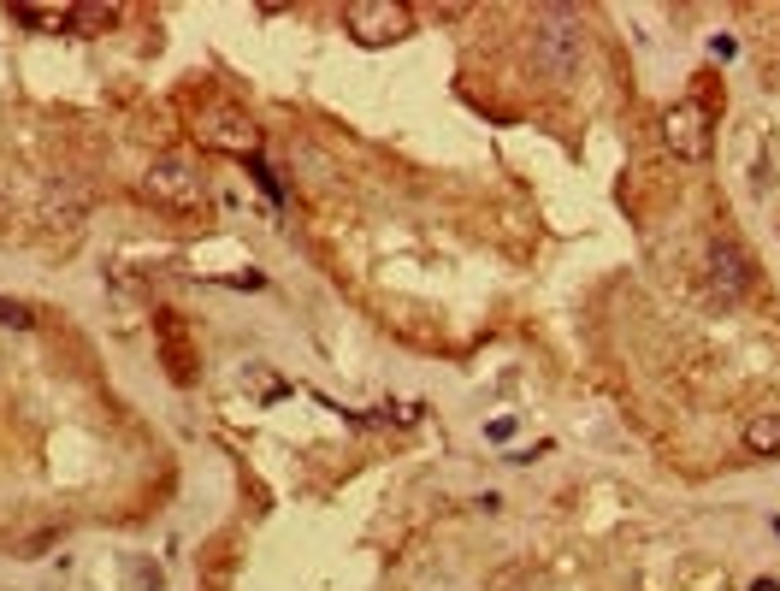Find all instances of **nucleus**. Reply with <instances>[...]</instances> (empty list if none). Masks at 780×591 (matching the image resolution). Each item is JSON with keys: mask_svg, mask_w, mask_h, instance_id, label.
<instances>
[{"mask_svg": "<svg viewBox=\"0 0 780 591\" xmlns=\"http://www.w3.org/2000/svg\"><path fill=\"white\" fill-rule=\"evenodd\" d=\"M585 60V18L574 6H538L532 12V66L550 83H568Z\"/></svg>", "mask_w": 780, "mask_h": 591, "instance_id": "obj_1", "label": "nucleus"}, {"mask_svg": "<svg viewBox=\"0 0 780 591\" xmlns=\"http://www.w3.org/2000/svg\"><path fill=\"white\" fill-rule=\"evenodd\" d=\"M662 142H668V154H674V160L704 166V160H710V148H715V113H710V101H698V95L674 101V107L662 113Z\"/></svg>", "mask_w": 780, "mask_h": 591, "instance_id": "obj_2", "label": "nucleus"}, {"mask_svg": "<svg viewBox=\"0 0 780 591\" xmlns=\"http://www.w3.org/2000/svg\"><path fill=\"white\" fill-rule=\"evenodd\" d=\"M142 190L160 201V207H195V201H201V172H195L190 154H160V160L142 172Z\"/></svg>", "mask_w": 780, "mask_h": 591, "instance_id": "obj_3", "label": "nucleus"}, {"mask_svg": "<svg viewBox=\"0 0 780 591\" xmlns=\"http://www.w3.org/2000/svg\"><path fill=\"white\" fill-rule=\"evenodd\" d=\"M343 24H349V36H355V42L379 48V42H396V36H408L414 12H408V6H396V0H349Z\"/></svg>", "mask_w": 780, "mask_h": 591, "instance_id": "obj_4", "label": "nucleus"}, {"mask_svg": "<svg viewBox=\"0 0 780 591\" xmlns=\"http://www.w3.org/2000/svg\"><path fill=\"white\" fill-rule=\"evenodd\" d=\"M195 131H201L207 148H225V154H243V160H255V148H260L255 119L237 113V107H207V113L195 119Z\"/></svg>", "mask_w": 780, "mask_h": 591, "instance_id": "obj_5", "label": "nucleus"}, {"mask_svg": "<svg viewBox=\"0 0 780 591\" xmlns=\"http://www.w3.org/2000/svg\"><path fill=\"white\" fill-rule=\"evenodd\" d=\"M710 278H715V290L733 302V296H745L751 290V255L733 243V237H715L710 243Z\"/></svg>", "mask_w": 780, "mask_h": 591, "instance_id": "obj_6", "label": "nucleus"}, {"mask_svg": "<svg viewBox=\"0 0 780 591\" xmlns=\"http://www.w3.org/2000/svg\"><path fill=\"white\" fill-rule=\"evenodd\" d=\"M12 18L30 24V30H77V6H36V0H18Z\"/></svg>", "mask_w": 780, "mask_h": 591, "instance_id": "obj_7", "label": "nucleus"}, {"mask_svg": "<svg viewBox=\"0 0 780 591\" xmlns=\"http://www.w3.org/2000/svg\"><path fill=\"white\" fill-rule=\"evenodd\" d=\"M745 450L751 456H780V414H757L745 426Z\"/></svg>", "mask_w": 780, "mask_h": 591, "instance_id": "obj_8", "label": "nucleus"}, {"mask_svg": "<svg viewBox=\"0 0 780 591\" xmlns=\"http://www.w3.org/2000/svg\"><path fill=\"white\" fill-rule=\"evenodd\" d=\"M0 326L30 331V326H36V308H30V302H12V296H0Z\"/></svg>", "mask_w": 780, "mask_h": 591, "instance_id": "obj_9", "label": "nucleus"}, {"mask_svg": "<svg viewBox=\"0 0 780 591\" xmlns=\"http://www.w3.org/2000/svg\"><path fill=\"white\" fill-rule=\"evenodd\" d=\"M119 12L113 6H77V30H101V24H113Z\"/></svg>", "mask_w": 780, "mask_h": 591, "instance_id": "obj_10", "label": "nucleus"}, {"mask_svg": "<svg viewBox=\"0 0 780 591\" xmlns=\"http://www.w3.org/2000/svg\"><path fill=\"white\" fill-rule=\"evenodd\" d=\"M733 48H739L733 36H710V54H715V60H733Z\"/></svg>", "mask_w": 780, "mask_h": 591, "instance_id": "obj_11", "label": "nucleus"}]
</instances>
